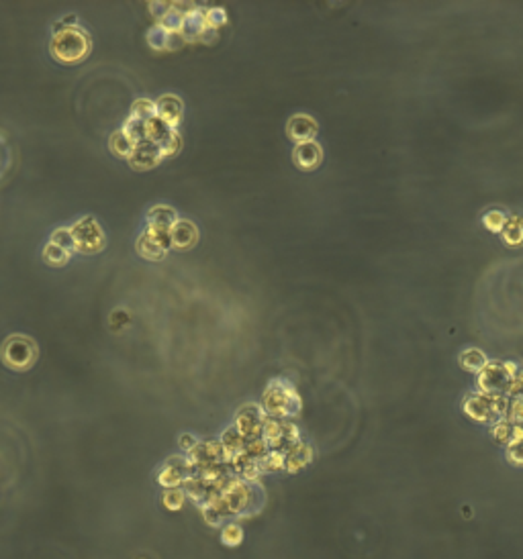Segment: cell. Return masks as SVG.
I'll use <instances>...</instances> for the list:
<instances>
[{
  "mask_svg": "<svg viewBox=\"0 0 523 559\" xmlns=\"http://www.w3.org/2000/svg\"><path fill=\"white\" fill-rule=\"evenodd\" d=\"M150 11H152L155 21L162 23V18L166 17L170 11H172V2H152V4H150Z\"/></svg>",
  "mask_w": 523,
  "mask_h": 559,
  "instance_id": "d590c367",
  "label": "cell"
},
{
  "mask_svg": "<svg viewBox=\"0 0 523 559\" xmlns=\"http://www.w3.org/2000/svg\"><path fill=\"white\" fill-rule=\"evenodd\" d=\"M123 129L127 131V135L136 141V145H139V143L145 141V123H143V120H137L133 119V117H129V120L125 123Z\"/></svg>",
  "mask_w": 523,
  "mask_h": 559,
  "instance_id": "83f0119b",
  "label": "cell"
},
{
  "mask_svg": "<svg viewBox=\"0 0 523 559\" xmlns=\"http://www.w3.org/2000/svg\"><path fill=\"white\" fill-rule=\"evenodd\" d=\"M262 407L268 417L274 419H287V417H294L301 412V396L297 388L285 380V378H274L270 384L264 390L262 396Z\"/></svg>",
  "mask_w": 523,
  "mask_h": 559,
  "instance_id": "7a4b0ae2",
  "label": "cell"
},
{
  "mask_svg": "<svg viewBox=\"0 0 523 559\" xmlns=\"http://www.w3.org/2000/svg\"><path fill=\"white\" fill-rule=\"evenodd\" d=\"M207 31V21H204V11L203 9H194L192 13H188L182 23V29L180 33L185 37L186 41H194V39H201L203 33Z\"/></svg>",
  "mask_w": 523,
  "mask_h": 559,
  "instance_id": "2e32d148",
  "label": "cell"
},
{
  "mask_svg": "<svg viewBox=\"0 0 523 559\" xmlns=\"http://www.w3.org/2000/svg\"><path fill=\"white\" fill-rule=\"evenodd\" d=\"M0 357L11 370L25 372L33 368V363L37 361V345L33 339L25 335H13L2 343Z\"/></svg>",
  "mask_w": 523,
  "mask_h": 559,
  "instance_id": "5b68a950",
  "label": "cell"
},
{
  "mask_svg": "<svg viewBox=\"0 0 523 559\" xmlns=\"http://www.w3.org/2000/svg\"><path fill=\"white\" fill-rule=\"evenodd\" d=\"M74 249L80 254H99L106 245V235L94 217H82L74 227H70Z\"/></svg>",
  "mask_w": 523,
  "mask_h": 559,
  "instance_id": "8992f818",
  "label": "cell"
},
{
  "mask_svg": "<svg viewBox=\"0 0 523 559\" xmlns=\"http://www.w3.org/2000/svg\"><path fill=\"white\" fill-rule=\"evenodd\" d=\"M155 102L148 101V98H139L133 102V108H131V117L137 120H150L152 117H155Z\"/></svg>",
  "mask_w": 523,
  "mask_h": 559,
  "instance_id": "484cf974",
  "label": "cell"
},
{
  "mask_svg": "<svg viewBox=\"0 0 523 559\" xmlns=\"http://www.w3.org/2000/svg\"><path fill=\"white\" fill-rule=\"evenodd\" d=\"M51 55L62 62V64H78L86 60V55L92 50V41L86 33L84 29L72 25V27H64V25H55V33L51 39Z\"/></svg>",
  "mask_w": 523,
  "mask_h": 559,
  "instance_id": "6da1fadb",
  "label": "cell"
},
{
  "mask_svg": "<svg viewBox=\"0 0 523 559\" xmlns=\"http://www.w3.org/2000/svg\"><path fill=\"white\" fill-rule=\"evenodd\" d=\"M192 470H194V465L190 463L188 458H172L162 465V470L158 474V482L164 488H178V484L188 482L192 478L190 475Z\"/></svg>",
  "mask_w": 523,
  "mask_h": 559,
  "instance_id": "9c48e42d",
  "label": "cell"
},
{
  "mask_svg": "<svg viewBox=\"0 0 523 559\" xmlns=\"http://www.w3.org/2000/svg\"><path fill=\"white\" fill-rule=\"evenodd\" d=\"M266 417L268 414L264 412V408L255 407V405H246L237 410L233 427L243 435V439H255L262 435V427H264Z\"/></svg>",
  "mask_w": 523,
  "mask_h": 559,
  "instance_id": "ba28073f",
  "label": "cell"
},
{
  "mask_svg": "<svg viewBox=\"0 0 523 559\" xmlns=\"http://www.w3.org/2000/svg\"><path fill=\"white\" fill-rule=\"evenodd\" d=\"M50 241L55 243V245H60V247H64V249H68V252H76V249H74V241H72V233H70V229H66V227L55 229V231L51 233Z\"/></svg>",
  "mask_w": 523,
  "mask_h": 559,
  "instance_id": "f546056e",
  "label": "cell"
},
{
  "mask_svg": "<svg viewBox=\"0 0 523 559\" xmlns=\"http://www.w3.org/2000/svg\"><path fill=\"white\" fill-rule=\"evenodd\" d=\"M319 133V125L311 115H294L290 117L287 123V135L297 141V143H307V141H315V137Z\"/></svg>",
  "mask_w": 523,
  "mask_h": 559,
  "instance_id": "30bf717a",
  "label": "cell"
},
{
  "mask_svg": "<svg viewBox=\"0 0 523 559\" xmlns=\"http://www.w3.org/2000/svg\"><path fill=\"white\" fill-rule=\"evenodd\" d=\"M464 412L483 424H495L497 421L505 419L509 412V398L505 394H485V392H470L464 396L462 402Z\"/></svg>",
  "mask_w": 523,
  "mask_h": 559,
  "instance_id": "3957f363",
  "label": "cell"
},
{
  "mask_svg": "<svg viewBox=\"0 0 523 559\" xmlns=\"http://www.w3.org/2000/svg\"><path fill=\"white\" fill-rule=\"evenodd\" d=\"M221 537H223V543H225V545H239L241 539H243V531H241V526L239 525L231 523V525H227L223 529Z\"/></svg>",
  "mask_w": 523,
  "mask_h": 559,
  "instance_id": "1f68e13d",
  "label": "cell"
},
{
  "mask_svg": "<svg viewBox=\"0 0 523 559\" xmlns=\"http://www.w3.org/2000/svg\"><path fill=\"white\" fill-rule=\"evenodd\" d=\"M109 147H111V152L119 155V157H127V159H129L133 149H136V141L127 135L125 129H119V131H115V133L111 135Z\"/></svg>",
  "mask_w": 523,
  "mask_h": 559,
  "instance_id": "d6986e66",
  "label": "cell"
},
{
  "mask_svg": "<svg viewBox=\"0 0 523 559\" xmlns=\"http://www.w3.org/2000/svg\"><path fill=\"white\" fill-rule=\"evenodd\" d=\"M160 149H162L164 157H172V155H176V153L182 149V139H180V135H178L176 131H172L168 139L160 143Z\"/></svg>",
  "mask_w": 523,
  "mask_h": 559,
  "instance_id": "f1b7e54d",
  "label": "cell"
},
{
  "mask_svg": "<svg viewBox=\"0 0 523 559\" xmlns=\"http://www.w3.org/2000/svg\"><path fill=\"white\" fill-rule=\"evenodd\" d=\"M199 443H201V441L197 439L194 435H182V437H180V447H182L185 451H188V453L194 451Z\"/></svg>",
  "mask_w": 523,
  "mask_h": 559,
  "instance_id": "8d00e7d4",
  "label": "cell"
},
{
  "mask_svg": "<svg viewBox=\"0 0 523 559\" xmlns=\"http://www.w3.org/2000/svg\"><path fill=\"white\" fill-rule=\"evenodd\" d=\"M458 361H460V366L466 370V372L470 373H478L485 366H487V356H485V351H480V349H464L462 354H460V357H458Z\"/></svg>",
  "mask_w": 523,
  "mask_h": 559,
  "instance_id": "ffe728a7",
  "label": "cell"
},
{
  "mask_svg": "<svg viewBox=\"0 0 523 559\" xmlns=\"http://www.w3.org/2000/svg\"><path fill=\"white\" fill-rule=\"evenodd\" d=\"M70 254H72V252H68V249H64V247H60V245H55V243L50 241V243L45 245V249H43V259H45L50 266L62 268V266L68 264Z\"/></svg>",
  "mask_w": 523,
  "mask_h": 559,
  "instance_id": "7402d4cb",
  "label": "cell"
},
{
  "mask_svg": "<svg viewBox=\"0 0 523 559\" xmlns=\"http://www.w3.org/2000/svg\"><path fill=\"white\" fill-rule=\"evenodd\" d=\"M168 41H170V31L164 29L162 25H155L148 31V43L150 47L155 51H164L168 50Z\"/></svg>",
  "mask_w": 523,
  "mask_h": 559,
  "instance_id": "cb8c5ba5",
  "label": "cell"
},
{
  "mask_svg": "<svg viewBox=\"0 0 523 559\" xmlns=\"http://www.w3.org/2000/svg\"><path fill=\"white\" fill-rule=\"evenodd\" d=\"M170 229L172 227H162V225H150L143 229V233L137 239L136 247L141 257L150 259V261H158L162 259L166 252L172 247V237H170Z\"/></svg>",
  "mask_w": 523,
  "mask_h": 559,
  "instance_id": "52a82bcc",
  "label": "cell"
},
{
  "mask_svg": "<svg viewBox=\"0 0 523 559\" xmlns=\"http://www.w3.org/2000/svg\"><path fill=\"white\" fill-rule=\"evenodd\" d=\"M501 239L509 247H523V217L507 215V222L501 231Z\"/></svg>",
  "mask_w": 523,
  "mask_h": 559,
  "instance_id": "e0dca14e",
  "label": "cell"
},
{
  "mask_svg": "<svg viewBox=\"0 0 523 559\" xmlns=\"http://www.w3.org/2000/svg\"><path fill=\"white\" fill-rule=\"evenodd\" d=\"M170 133H172V129H170L168 125L160 119L158 115H155V117H152L150 120H145V141L160 145L162 141H166V139H168Z\"/></svg>",
  "mask_w": 523,
  "mask_h": 559,
  "instance_id": "44dd1931",
  "label": "cell"
},
{
  "mask_svg": "<svg viewBox=\"0 0 523 559\" xmlns=\"http://www.w3.org/2000/svg\"><path fill=\"white\" fill-rule=\"evenodd\" d=\"M155 113H158V117L164 120L172 131H176L178 125H180V120H182L185 106H182V101H180L176 94H164L160 101L155 102Z\"/></svg>",
  "mask_w": 523,
  "mask_h": 559,
  "instance_id": "7c38bea8",
  "label": "cell"
},
{
  "mask_svg": "<svg viewBox=\"0 0 523 559\" xmlns=\"http://www.w3.org/2000/svg\"><path fill=\"white\" fill-rule=\"evenodd\" d=\"M505 419L515 421V423H523V398H513L509 400V412Z\"/></svg>",
  "mask_w": 523,
  "mask_h": 559,
  "instance_id": "e575fe53",
  "label": "cell"
},
{
  "mask_svg": "<svg viewBox=\"0 0 523 559\" xmlns=\"http://www.w3.org/2000/svg\"><path fill=\"white\" fill-rule=\"evenodd\" d=\"M170 237H172V247L176 249H190L197 245L199 241V229L192 220H178L172 229H170Z\"/></svg>",
  "mask_w": 523,
  "mask_h": 559,
  "instance_id": "5bb4252c",
  "label": "cell"
},
{
  "mask_svg": "<svg viewBox=\"0 0 523 559\" xmlns=\"http://www.w3.org/2000/svg\"><path fill=\"white\" fill-rule=\"evenodd\" d=\"M519 372L515 361L490 359L487 366L476 373V390L485 394H505L509 382Z\"/></svg>",
  "mask_w": 523,
  "mask_h": 559,
  "instance_id": "277c9868",
  "label": "cell"
},
{
  "mask_svg": "<svg viewBox=\"0 0 523 559\" xmlns=\"http://www.w3.org/2000/svg\"><path fill=\"white\" fill-rule=\"evenodd\" d=\"M178 213L168 204H155L148 210V222L150 225H162V227H174L178 222Z\"/></svg>",
  "mask_w": 523,
  "mask_h": 559,
  "instance_id": "ac0fdd59",
  "label": "cell"
},
{
  "mask_svg": "<svg viewBox=\"0 0 523 559\" xmlns=\"http://www.w3.org/2000/svg\"><path fill=\"white\" fill-rule=\"evenodd\" d=\"M505 222H507V215L501 210V208H490V210H487V213L483 215V225L489 229L490 233L501 235Z\"/></svg>",
  "mask_w": 523,
  "mask_h": 559,
  "instance_id": "603a6c76",
  "label": "cell"
},
{
  "mask_svg": "<svg viewBox=\"0 0 523 559\" xmlns=\"http://www.w3.org/2000/svg\"><path fill=\"white\" fill-rule=\"evenodd\" d=\"M507 461L517 468H523V441L507 445Z\"/></svg>",
  "mask_w": 523,
  "mask_h": 559,
  "instance_id": "836d02e7",
  "label": "cell"
},
{
  "mask_svg": "<svg viewBox=\"0 0 523 559\" xmlns=\"http://www.w3.org/2000/svg\"><path fill=\"white\" fill-rule=\"evenodd\" d=\"M164 504L168 507L170 510H178L182 509V504H185V492L180 490V488H168V490L164 492Z\"/></svg>",
  "mask_w": 523,
  "mask_h": 559,
  "instance_id": "4dcf8cb0",
  "label": "cell"
},
{
  "mask_svg": "<svg viewBox=\"0 0 523 559\" xmlns=\"http://www.w3.org/2000/svg\"><path fill=\"white\" fill-rule=\"evenodd\" d=\"M204 21H207V29L217 31L219 27H223L227 23V13L223 9H219V6H213V9L204 11Z\"/></svg>",
  "mask_w": 523,
  "mask_h": 559,
  "instance_id": "4316f807",
  "label": "cell"
},
{
  "mask_svg": "<svg viewBox=\"0 0 523 559\" xmlns=\"http://www.w3.org/2000/svg\"><path fill=\"white\" fill-rule=\"evenodd\" d=\"M162 159H164V155H162L160 145L150 143V141H143V143L136 145V149H133L131 157H129V164H131L133 170L145 171L155 168Z\"/></svg>",
  "mask_w": 523,
  "mask_h": 559,
  "instance_id": "8fae6325",
  "label": "cell"
},
{
  "mask_svg": "<svg viewBox=\"0 0 523 559\" xmlns=\"http://www.w3.org/2000/svg\"><path fill=\"white\" fill-rule=\"evenodd\" d=\"M505 396L509 400H513V398H523V370H519V372L515 373V378L509 382V386H507L505 390Z\"/></svg>",
  "mask_w": 523,
  "mask_h": 559,
  "instance_id": "d6a6232c",
  "label": "cell"
},
{
  "mask_svg": "<svg viewBox=\"0 0 523 559\" xmlns=\"http://www.w3.org/2000/svg\"><path fill=\"white\" fill-rule=\"evenodd\" d=\"M292 159L294 164L304 171L315 170L319 168V164L323 162V149L317 141H307V143H297L294 152H292Z\"/></svg>",
  "mask_w": 523,
  "mask_h": 559,
  "instance_id": "4fadbf2b",
  "label": "cell"
},
{
  "mask_svg": "<svg viewBox=\"0 0 523 559\" xmlns=\"http://www.w3.org/2000/svg\"><path fill=\"white\" fill-rule=\"evenodd\" d=\"M311 459H313V449H311L307 443L299 441L297 445H292L287 453H285V470H288V472H299V470H303Z\"/></svg>",
  "mask_w": 523,
  "mask_h": 559,
  "instance_id": "9a60e30c",
  "label": "cell"
},
{
  "mask_svg": "<svg viewBox=\"0 0 523 559\" xmlns=\"http://www.w3.org/2000/svg\"><path fill=\"white\" fill-rule=\"evenodd\" d=\"M492 437H495V441L497 443H501V445H511L513 443V421H509V419H501V421H497V423L492 424Z\"/></svg>",
  "mask_w": 523,
  "mask_h": 559,
  "instance_id": "d4e9b609",
  "label": "cell"
},
{
  "mask_svg": "<svg viewBox=\"0 0 523 559\" xmlns=\"http://www.w3.org/2000/svg\"><path fill=\"white\" fill-rule=\"evenodd\" d=\"M523 441V423H515L513 421V443Z\"/></svg>",
  "mask_w": 523,
  "mask_h": 559,
  "instance_id": "74e56055",
  "label": "cell"
}]
</instances>
